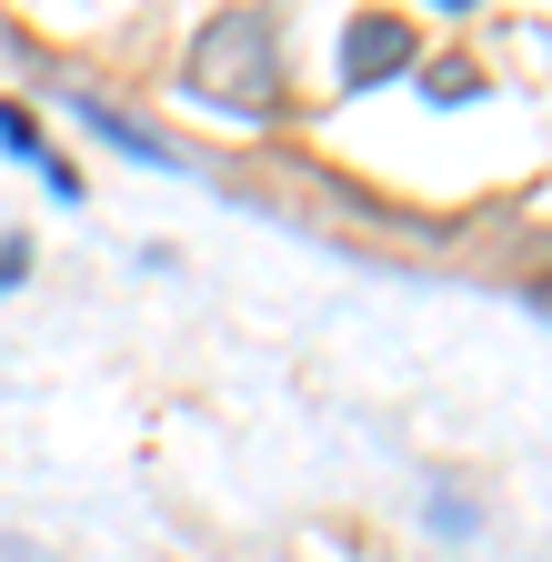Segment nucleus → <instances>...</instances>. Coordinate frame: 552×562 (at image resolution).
I'll return each mask as SVG.
<instances>
[{"mask_svg":"<svg viewBox=\"0 0 552 562\" xmlns=\"http://www.w3.org/2000/svg\"><path fill=\"white\" fill-rule=\"evenodd\" d=\"M191 101H212L232 121H271L282 111V70H271V11H222L191 50Z\"/></svg>","mask_w":552,"mask_h":562,"instance_id":"f257e3e1","label":"nucleus"},{"mask_svg":"<svg viewBox=\"0 0 552 562\" xmlns=\"http://www.w3.org/2000/svg\"><path fill=\"white\" fill-rule=\"evenodd\" d=\"M412 60V31L392 21V11H362L352 31H341V81L352 91H372V81H392V70Z\"/></svg>","mask_w":552,"mask_h":562,"instance_id":"f03ea898","label":"nucleus"},{"mask_svg":"<svg viewBox=\"0 0 552 562\" xmlns=\"http://www.w3.org/2000/svg\"><path fill=\"white\" fill-rule=\"evenodd\" d=\"M81 121H91L101 140H121V151H131V161H151V171H181V151H171V140H161V131H142V121H131V111H111L101 91H81Z\"/></svg>","mask_w":552,"mask_h":562,"instance_id":"7ed1b4c3","label":"nucleus"},{"mask_svg":"<svg viewBox=\"0 0 552 562\" xmlns=\"http://www.w3.org/2000/svg\"><path fill=\"white\" fill-rule=\"evenodd\" d=\"M482 81H472V60H432V101H472Z\"/></svg>","mask_w":552,"mask_h":562,"instance_id":"20e7f679","label":"nucleus"},{"mask_svg":"<svg viewBox=\"0 0 552 562\" xmlns=\"http://www.w3.org/2000/svg\"><path fill=\"white\" fill-rule=\"evenodd\" d=\"M0 140H11V151H41V131H31V111H11V101H0Z\"/></svg>","mask_w":552,"mask_h":562,"instance_id":"39448f33","label":"nucleus"},{"mask_svg":"<svg viewBox=\"0 0 552 562\" xmlns=\"http://www.w3.org/2000/svg\"><path fill=\"white\" fill-rule=\"evenodd\" d=\"M21 271H31V261H21V251H0V292H11V281H21Z\"/></svg>","mask_w":552,"mask_h":562,"instance_id":"423d86ee","label":"nucleus"}]
</instances>
